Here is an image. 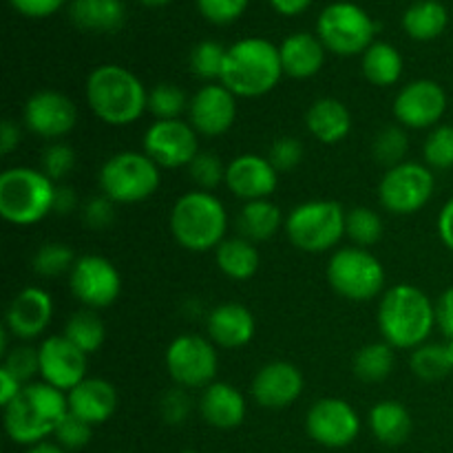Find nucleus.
<instances>
[{
    "mask_svg": "<svg viewBox=\"0 0 453 453\" xmlns=\"http://www.w3.org/2000/svg\"><path fill=\"white\" fill-rule=\"evenodd\" d=\"M75 168V150L65 142H51L42 153V168L40 171L51 181H62L69 177V173Z\"/></svg>",
    "mask_w": 453,
    "mask_h": 453,
    "instance_id": "45",
    "label": "nucleus"
},
{
    "mask_svg": "<svg viewBox=\"0 0 453 453\" xmlns=\"http://www.w3.org/2000/svg\"><path fill=\"white\" fill-rule=\"evenodd\" d=\"M3 411L7 436L18 445L31 447L56 434L58 425L69 414V403L65 392L40 380L25 385Z\"/></svg>",
    "mask_w": 453,
    "mask_h": 453,
    "instance_id": "3",
    "label": "nucleus"
},
{
    "mask_svg": "<svg viewBox=\"0 0 453 453\" xmlns=\"http://www.w3.org/2000/svg\"><path fill=\"white\" fill-rule=\"evenodd\" d=\"M142 4H146V7H164V4H168L171 0H140Z\"/></svg>",
    "mask_w": 453,
    "mask_h": 453,
    "instance_id": "59",
    "label": "nucleus"
},
{
    "mask_svg": "<svg viewBox=\"0 0 453 453\" xmlns=\"http://www.w3.org/2000/svg\"><path fill=\"white\" fill-rule=\"evenodd\" d=\"M62 334L75 345V348L82 349L87 357L96 354L97 349L104 345L106 341V326L100 319L97 310L82 308L75 314H71L69 321L65 323V332Z\"/></svg>",
    "mask_w": 453,
    "mask_h": 453,
    "instance_id": "34",
    "label": "nucleus"
},
{
    "mask_svg": "<svg viewBox=\"0 0 453 453\" xmlns=\"http://www.w3.org/2000/svg\"><path fill=\"white\" fill-rule=\"evenodd\" d=\"M197 7L212 25H230L248 7V0H197Z\"/></svg>",
    "mask_w": 453,
    "mask_h": 453,
    "instance_id": "49",
    "label": "nucleus"
},
{
    "mask_svg": "<svg viewBox=\"0 0 453 453\" xmlns=\"http://www.w3.org/2000/svg\"><path fill=\"white\" fill-rule=\"evenodd\" d=\"M190 411H193V401L188 396V389L171 388L168 392L162 394V401H159V414L166 420L168 425H181L188 420Z\"/></svg>",
    "mask_w": 453,
    "mask_h": 453,
    "instance_id": "47",
    "label": "nucleus"
},
{
    "mask_svg": "<svg viewBox=\"0 0 453 453\" xmlns=\"http://www.w3.org/2000/svg\"><path fill=\"white\" fill-rule=\"evenodd\" d=\"M69 288L75 299L88 310L113 305L122 295V277L113 261L102 255H84L69 273Z\"/></svg>",
    "mask_w": 453,
    "mask_h": 453,
    "instance_id": "13",
    "label": "nucleus"
},
{
    "mask_svg": "<svg viewBox=\"0 0 453 453\" xmlns=\"http://www.w3.org/2000/svg\"><path fill=\"white\" fill-rule=\"evenodd\" d=\"M383 219L376 211L367 206H357L345 215V237L352 239L354 246L370 248L383 237Z\"/></svg>",
    "mask_w": 453,
    "mask_h": 453,
    "instance_id": "36",
    "label": "nucleus"
},
{
    "mask_svg": "<svg viewBox=\"0 0 453 453\" xmlns=\"http://www.w3.org/2000/svg\"><path fill=\"white\" fill-rule=\"evenodd\" d=\"M283 73L295 80H308L321 71L326 62V47L312 34H292L279 47Z\"/></svg>",
    "mask_w": 453,
    "mask_h": 453,
    "instance_id": "27",
    "label": "nucleus"
},
{
    "mask_svg": "<svg viewBox=\"0 0 453 453\" xmlns=\"http://www.w3.org/2000/svg\"><path fill=\"white\" fill-rule=\"evenodd\" d=\"M22 388H25V385H22L20 380L12 374V372H7L4 367H0V405L7 407L9 403H12L13 398L22 392Z\"/></svg>",
    "mask_w": 453,
    "mask_h": 453,
    "instance_id": "53",
    "label": "nucleus"
},
{
    "mask_svg": "<svg viewBox=\"0 0 453 453\" xmlns=\"http://www.w3.org/2000/svg\"><path fill=\"white\" fill-rule=\"evenodd\" d=\"M305 380L299 367L290 361L265 363L252 379V398L265 410H286L299 401Z\"/></svg>",
    "mask_w": 453,
    "mask_h": 453,
    "instance_id": "21",
    "label": "nucleus"
},
{
    "mask_svg": "<svg viewBox=\"0 0 453 453\" xmlns=\"http://www.w3.org/2000/svg\"><path fill=\"white\" fill-rule=\"evenodd\" d=\"M78 208V197L71 186H58L56 190V203H53V212L56 215H69Z\"/></svg>",
    "mask_w": 453,
    "mask_h": 453,
    "instance_id": "56",
    "label": "nucleus"
},
{
    "mask_svg": "<svg viewBox=\"0 0 453 453\" xmlns=\"http://www.w3.org/2000/svg\"><path fill=\"white\" fill-rule=\"evenodd\" d=\"M188 124L197 135L217 137L233 128L237 118V96L221 82H211L199 88L188 102Z\"/></svg>",
    "mask_w": 453,
    "mask_h": 453,
    "instance_id": "19",
    "label": "nucleus"
},
{
    "mask_svg": "<svg viewBox=\"0 0 453 453\" xmlns=\"http://www.w3.org/2000/svg\"><path fill=\"white\" fill-rule=\"evenodd\" d=\"M75 255L66 243L60 242H51V243H42V246L35 250V255L31 257V268H34L35 274L40 277H60V274L71 273L75 264Z\"/></svg>",
    "mask_w": 453,
    "mask_h": 453,
    "instance_id": "37",
    "label": "nucleus"
},
{
    "mask_svg": "<svg viewBox=\"0 0 453 453\" xmlns=\"http://www.w3.org/2000/svg\"><path fill=\"white\" fill-rule=\"evenodd\" d=\"M283 75L279 47L264 38H243L228 47L219 82L237 97H261Z\"/></svg>",
    "mask_w": 453,
    "mask_h": 453,
    "instance_id": "4",
    "label": "nucleus"
},
{
    "mask_svg": "<svg viewBox=\"0 0 453 453\" xmlns=\"http://www.w3.org/2000/svg\"><path fill=\"white\" fill-rule=\"evenodd\" d=\"M411 370L420 380H427V383H434V380H441L447 374H451L453 370L449 358H447L445 345L425 343L416 348L414 354H411Z\"/></svg>",
    "mask_w": 453,
    "mask_h": 453,
    "instance_id": "39",
    "label": "nucleus"
},
{
    "mask_svg": "<svg viewBox=\"0 0 453 453\" xmlns=\"http://www.w3.org/2000/svg\"><path fill=\"white\" fill-rule=\"evenodd\" d=\"M436 326L441 327L447 341H453V288L445 290L436 303Z\"/></svg>",
    "mask_w": 453,
    "mask_h": 453,
    "instance_id": "52",
    "label": "nucleus"
},
{
    "mask_svg": "<svg viewBox=\"0 0 453 453\" xmlns=\"http://www.w3.org/2000/svg\"><path fill=\"white\" fill-rule=\"evenodd\" d=\"M445 352H447V358H449V365L453 370V341H447L445 343Z\"/></svg>",
    "mask_w": 453,
    "mask_h": 453,
    "instance_id": "60",
    "label": "nucleus"
},
{
    "mask_svg": "<svg viewBox=\"0 0 453 453\" xmlns=\"http://www.w3.org/2000/svg\"><path fill=\"white\" fill-rule=\"evenodd\" d=\"M423 157L429 168L436 171H449L453 168V127L451 124H438L432 128L423 144Z\"/></svg>",
    "mask_w": 453,
    "mask_h": 453,
    "instance_id": "42",
    "label": "nucleus"
},
{
    "mask_svg": "<svg viewBox=\"0 0 453 453\" xmlns=\"http://www.w3.org/2000/svg\"><path fill=\"white\" fill-rule=\"evenodd\" d=\"M71 20L84 31L113 34L127 20V12L119 0H73Z\"/></svg>",
    "mask_w": 453,
    "mask_h": 453,
    "instance_id": "29",
    "label": "nucleus"
},
{
    "mask_svg": "<svg viewBox=\"0 0 453 453\" xmlns=\"http://www.w3.org/2000/svg\"><path fill=\"white\" fill-rule=\"evenodd\" d=\"M162 184L159 166L144 150H119L102 164L97 186L113 203H140L153 197Z\"/></svg>",
    "mask_w": 453,
    "mask_h": 453,
    "instance_id": "7",
    "label": "nucleus"
},
{
    "mask_svg": "<svg viewBox=\"0 0 453 453\" xmlns=\"http://www.w3.org/2000/svg\"><path fill=\"white\" fill-rule=\"evenodd\" d=\"M370 429L383 445H403L411 434V416L403 403L380 401L370 410Z\"/></svg>",
    "mask_w": 453,
    "mask_h": 453,
    "instance_id": "31",
    "label": "nucleus"
},
{
    "mask_svg": "<svg viewBox=\"0 0 453 453\" xmlns=\"http://www.w3.org/2000/svg\"><path fill=\"white\" fill-rule=\"evenodd\" d=\"M115 219V203L104 195L91 197L82 208V221L91 230H104L113 224Z\"/></svg>",
    "mask_w": 453,
    "mask_h": 453,
    "instance_id": "50",
    "label": "nucleus"
},
{
    "mask_svg": "<svg viewBox=\"0 0 453 453\" xmlns=\"http://www.w3.org/2000/svg\"><path fill=\"white\" fill-rule=\"evenodd\" d=\"M286 226L283 212L279 206L270 199H257V202H246L243 208L239 211L237 217V228L243 239L252 243L268 242L274 234Z\"/></svg>",
    "mask_w": 453,
    "mask_h": 453,
    "instance_id": "28",
    "label": "nucleus"
},
{
    "mask_svg": "<svg viewBox=\"0 0 453 453\" xmlns=\"http://www.w3.org/2000/svg\"><path fill=\"white\" fill-rule=\"evenodd\" d=\"M268 159L279 173L295 171L303 162V144L296 137H279L270 146Z\"/></svg>",
    "mask_w": 453,
    "mask_h": 453,
    "instance_id": "48",
    "label": "nucleus"
},
{
    "mask_svg": "<svg viewBox=\"0 0 453 453\" xmlns=\"http://www.w3.org/2000/svg\"><path fill=\"white\" fill-rule=\"evenodd\" d=\"M188 175L193 184L197 186V190L212 193V188H217L221 181H226V166L215 153L199 150L197 157L188 164Z\"/></svg>",
    "mask_w": 453,
    "mask_h": 453,
    "instance_id": "43",
    "label": "nucleus"
},
{
    "mask_svg": "<svg viewBox=\"0 0 453 453\" xmlns=\"http://www.w3.org/2000/svg\"><path fill=\"white\" fill-rule=\"evenodd\" d=\"M217 268L233 281H248L257 274L261 264L255 243L243 237H226L215 250Z\"/></svg>",
    "mask_w": 453,
    "mask_h": 453,
    "instance_id": "30",
    "label": "nucleus"
},
{
    "mask_svg": "<svg viewBox=\"0 0 453 453\" xmlns=\"http://www.w3.org/2000/svg\"><path fill=\"white\" fill-rule=\"evenodd\" d=\"M3 367L7 372H12L22 385L34 383V376L40 374V358H38V348H31V345H16L13 349H9L4 354Z\"/></svg>",
    "mask_w": 453,
    "mask_h": 453,
    "instance_id": "44",
    "label": "nucleus"
},
{
    "mask_svg": "<svg viewBox=\"0 0 453 453\" xmlns=\"http://www.w3.org/2000/svg\"><path fill=\"white\" fill-rule=\"evenodd\" d=\"M447 113V93L436 80H414L394 97V118L403 128H436Z\"/></svg>",
    "mask_w": 453,
    "mask_h": 453,
    "instance_id": "16",
    "label": "nucleus"
},
{
    "mask_svg": "<svg viewBox=\"0 0 453 453\" xmlns=\"http://www.w3.org/2000/svg\"><path fill=\"white\" fill-rule=\"evenodd\" d=\"M9 3L27 18H47L56 13L66 0H9Z\"/></svg>",
    "mask_w": 453,
    "mask_h": 453,
    "instance_id": "51",
    "label": "nucleus"
},
{
    "mask_svg": "<svg viewBox=\"0 0 453 453\" xmlns=\"http://www.w3.org/2000/svg\"><path fill=\"white\" fill-rule=\"evenodd\" d=\"M327 281L343 299L365 303L383 292L385 268L367 248H339L327 261Z\"/></svg>",
    "mask_w": 453,
    "mask_h": 453,
    "instance_id": "9",
    "label": "nucleus"
},
{
    "mask_svg": "<svg viewBox=\"0 0 453 453\" xmlns=\"http://www.w3.org/2000/svg\"><path fill=\"white\" fill-rule=\"evenodd\" d=\"M363 75L376 87H392L403 75V58L396 47L374 42L363 53Z\"/></svg>",
    "mask_w": 453,
    "mask_h": 453,
    "instance_id": "33",
    "label": "nucleus"
},
{
    "mask_svg": "<svg viewBox=\"0 0 453 453\" xmlns=\"http://www.w3.org/2000/svg\"><path fill=\"white\" fill-rule=\"evenodd\" d=\"M270 3H273V7L277 9L279 13H283V16H296V13L305 12L312 0H270Z\"/></svg>",
    "mask_w": 453,
    "mask_h": 453,
    "instance_id": "57",
    "label": "nucleus"
},
{
    "mask_svg": "<svg viewBox=\"0 0 453 453\" xmlns=\"http://www.w3.org/2000/svg\"><path fill=\"white\" fill-rule=\"evenodd\" d=\"M53 310H56V305H53L51 295L47 290L35 286L25 288L9 303L4 327L18 341L40 339L51 326Z\"/></svg>",
    "mask_w": 453,
    "mask_h": 453,
    "instance_id": "22",
    "label": "nucleus"
},
{
    "mask_svg": "<svg viewBox=\"0 0 453 453\" xmlns=\"http://www.w3.org/2000/svg\"><path fill=\"white\" fill-rule=\"evenodd\" d=\"M25 453H69L66 449H62L58 442H38V445H31L29 449H27Z\"/></svg>",
    "mask_w": 453,
    "mask_h": 453,
    "instance_id": "58",
    "label": "nucleus"
},
{
    "mask_svg": "<svg viewBox=\"0 0 453 453\" xmlns=\"http://www.w3.org/2000/svg\"><path fill=\"white\" fill-rule=\"evenodd\" d=\"M69 411L88 425H102L115 414L118 410V392L113 385L104 379H93L87 376L80 385H75L66 394Z\"/></svg>",
    "mask_w": 453,
    "mask_h": 453,
    "instance_id": "24",
    "label": "nucleus"
},
{
    "mask_svg": "<svg viewBox=\"0 0 453 453\" xmlns=\"http://www.w3.org/2000/svg\"><path fill=\"white\" fill-rule=\"evenodd\" d=\"M305 429L314 442L327 449H343L361 434V418L357 410L343 398H321L310 407Z\"/></svg>",
    "mask_w": 453,
    "mask_h": 453,
    "instance_id": "15",
    "label": "nucleus"
},
{
    "mask_svg": "<svg viewBox=\"0 0 453 453\" xmlns=\"http://www.w3.org/2000/svg\"><path fill=\"white\" fill-rule=\"evenodd\" d=\"M219 357L206 336L181 334L166 349V370L175 385L184 389H206L215 383Z\"/></svg>",
    "mask_w": 453,
    "mask_h": 453,
    "instance_id": "12",
    "label": "nucleus"
},
{
    "mask_svg": "<svg viewBox=\"0 0 453 453\" xmlns=\"http://www.w3.org/2000/svg\"><path fill=\"white\" fill-rule=\"evenodd\" d=\"M87 102L93 115L109 127H128L149 111V91L133 71L102 65L88 73Z\"/></svg>",
    "mask_w": 453,
    "mask_h": 453,
    "instance_id": "2",
    "label": "nucleus"
},
{
    "mask_svg": "<svg viewBox=\"0 0 453 453\" xmlns=\"http://www.w3.org/2000/svg\"><path fill=\"white\" fill-rule=\"evenodd\" d=\"M20 127L13 119H4L3 127H0V153L9 155L12 150H16L20 144Z\"/></svg>",
    "mask_w": 453,
    "mask_h": 453,
    "instance_id": "54",
    "label": "nucleus"
},
{
    "mask_svg": "<svg viewBox=\"0 0 453 453\" xmlns=\"http://www.w3.org/2000/svg\"><path fill=\"white\" fill-rule=\"evenodd\" d=\"M407 150H410V137H407L403 127L380 128L379 135L374 137V144H372V153H374L376 162L388 168L405 162Z\"/></svg>",
    "mask_w": 453,
    "mask_h": 453,
    "instance_id": "40",
    "label": "nucleus"
},
{
    "mask_svg": "<svg viewBox=\"0 0 453 453\" xmlns=\"http://www.w3.org/2000/svg\"><path fill=\"white\" fill-rule=\"evenodd\" d=\"M40 376L47 385L69 394L87 379L88 357L65 334H51L38 345Z\"/></svg>",
    "mask_w": 453,
    "mask_h": 453,
    "instance_id": "18",
    "label": "nucleus"
},
{
    "mask_svg": "<svg viewBox=\"0 0 453 453\" xmlns=\"http://www.w3.org/2000/svg\"><path fill=\"white\" fill-rule=\"evenodd\" d=\"M226 53H228V49L221 47L219 42H215V40H203V42L195 44V49L190 51V71L199 80H206L208 84L215 82V80H221Z\"/></svg>",
    "mask_w": 453,
    "mask_h": 453,
    "instance_id": "38",
    "label": "nucleus"
},
{
    "mask_svg": "<svg viewBox=\"0 0 453 453\" xmlns=\"http://www.w3.org/2000/svg\"><path fill=\"white\" fill-rule=\"evenodd\" d=\"M305 127L321 144H339L352 131V113L336 97H319L305 113Z\"/></svg>",
    "mask_w": 453,
    "mask_h": 453,
    "instance_id": "26",
    "label": "nucleus"
},
{
    "mask_svg": "<svg viewBox=\"0 0 453 453\" xmlns=\"http://www.w3.org/2000/svg\"><path fill=\"white\" fill-rule=\"evenodd\" d=\"M53 436H56L58 445H60L62 449L78 451V449H82V447H87L88 442H91L93 425L84 423L82 418H78V416H73L69 411V414L65 416V420L58 425V429H56V434H53Z\"/></svg>",
    "mask_w": 453,
    "mask_h": 453,
    "instance_id": "46",
    "label": "nucleus"
},
{
    "mask_svg": "<svg viewBox=\"0 0 453 453\" xmlns=\"http://www.w3.org/2000/svg\"><path fill=\"white\" fill-rule=\"evenodd\" d=\"M22 122L34 135L56 142L73 131L78 124V109L65 93L44 88V91H35L25 102Z\"/></svg>",
    "mask_w": 453,
    "mask_h": 453,
    "instance_id": "17",
    "label": "nucleus"
},
{
    "mask_svg": "<svg viewBox=\"0 0 453 453\" xmlns=\"http://www.w3.org/2000/svg\"><path fill=\"white\" fill-rule=\"evenodd\" d=\"M197 131L184 119H155L144 133V153L159 168H188L199 155Z\"/></svg>",
    "mask_w": 453,
    "mask_h": 453,
    "instance_id": "14",
    "label": "nucleus"
},
{
    "mask_svg": "<svg viewBox=\"0 0 453 453\" xmlns=\"http://www.w3.org/2000/svg\"><path fill=\"white\" fill-rule=\"evenodd\" d=\"M56 181L31 166H13L0 175V217L13 226L40 224L53 212Z\"/></svg>",
    "mask_w": 453,
    "mask_h": 453,
    "instance_id": "6",
    "label": "nucleus"
},
{
    "mask_svg": "<svg viewBox=\"0 0 453 453\" xmlns=\"http://www.w3.org/2000/svg\"><path fill=\"white\" fill-rule=\"evenodd\" d=\"M173 239L180 243L184 250L190 252H208L226 239L228 230V212L208 190H188L175 202L171 211Z\"/></svg>",
    "mask_w": 453,
    "mask_h": 453,
    "instance_id": "5",
    "label": "nucleus"
},
{
    "mask_svg": "<svg viewBox=\"0 0 453 453\" xmlns=\"http://www.w3.org/2000/svg\"><path fill=\"white\" fill-rule=\"evenodd\" d=\"M343 206L330 199H312L290 211L286 217V234L290 243L299 250L319 255L327 252L345 237Z\"/></svg>",
    "mask_w": 453,
    "mask_h": 453,
    "instance_id": "8",
    "label": "nucleus"
},
{
    "mask_svg": "<svg viewBox=\"0 0 453 453\" xmlns=\"http://www.w3.org/2000/svg\"><path fill=\"white\" fill-rule=\"evenodd\" d=\"M436 180L427 164L403 162L388 168L379 184L380 206L392 215H414L434 197Z\"/></svg>",
    "mask_w": 453,
    "mask_h": 453,
    "instance_id": "11",
    "label": "nucleus"
},
{
    "mask_svg": "<svg viewBox=\"0 0 453 453\" xmlns=\"http://www.w3.org/2000/svg\"><path fill=\"white\" fill-rule=\"evenodd\" d=\"M394 363H396V357H394L392 345L379 341V343L363 345L354 357L352 367L354 374L365 383H380L394 372Z\"/></svg>",
    "mask_w": 453,
    "mask_h": 453,
    "instance_id": "35",
    "label": "nucleus"
},
{
    "mask_svg": "<svg viewBox=\"0 0 453 453\" xmlns=\"http://www.w3.org/2000/svg\"><path fill=\"white\" fill-rule=\"evenodd\" d=\"M188 97L175 84H155L149 91V113L155 119H180L184 111H188Z\"/></svg>",
    "mask_w": 453,
    "mask_h": 453,
    "instance_id": "41",
    "label": "nucleus"
},
{
    "mask_svg": "<svg viewBox=\"0 0 453 453\" xmlns=\"http://www.w3.org/2000/svg\"><path fill=\"white\" fill-rule=\"evenodd\" d=\"M208 339L226 349H237L255 339L257 323L242 303H221L206 319Z\"/></svg>",
    "mask_w": 453,
    "mask_h": 453,
    "instance_id": "23",
    "label": "nucleus"
},
{
    "mask_svg": "<svg viewBox=\"0 0 453 453\" xmlns=\"http://www.w3.org/2000/svg\"><path fill=\"white\" fill-rule=\"evenodd\" d=\"M199 414L215 429H237L246 420V398L234 385L215 380L199 398Z\"/></svg>",
    "mask_w": 453,
    "mask_h": 453,
    "instance_id": "25",
    "label": "nucleus"
},
{
    "mask_svg": "<svg viewBox=\"0 0 453 453\" xmlns=\"http://www.w3.org/2000/svg\"><path fill=\"white\" fill-rule=\"evenodd\" d=\"M226 186L243 202L270 199L279 186V171L265 155L243 153L226 164Z\"/></svg>",
    "mask_w": 453,
    "mask_h": 453,
    "instance_id": "20",
    "label": "nucleus"
},
{
    "mask_svg": "<svg viewBox=\"0 0 453 453\" xmlns=\"http://www.w3.org/2000/svg\"><path fill=\"white\" fill-rule=\"evenodd\" d=\"M438 237L453 252V197L442 206L438 215Z\"/></svg>",
    "mask_w": 453,
    "mask_h": 453,
    "instance_id": "55",
    "label": "nucleus"
},
{
    "mask_svg": "<svg viewBox=\"0 0 453 453\" xmlns=\"http://www.w3.org/2000/svg\"><path fill=\"white\" fill-rule=\"evenodd\" d=\"M436 327V303L420 288L396 283L379 303V330L394 349H416Z\"/></svg>",
    "mask_w": 453,
    "mask_h": 453,
    "instance_id": "1",
    "label": "nucleus"
},
{
    "mask_svg": "<svg viewBox=\"0 0 453 453\" xmlns=\"http://www.w3.org/2000/svg\"><path fill=\"white\" fill-rule=\"evenodd\" d=\"M447 22H449V16H447L445 4L438 0H418L403 16V27L407 34L423 42L438 38L447 29Z\"/></svg>",
    "mask_w": 453,
    "mask_h": 453,
    "instance_id": "32",
    "label": "nucleus"
},
{
    "mask_svg": "<svg viewBox=\"0 0 453 453\" xmlns=\"http://www.w3.org/2000/svg\"><path fill=\"white\" fill-rule=\"evenodd\" d=\"M317 31L327 51L336 56H357L374 44L376 25L358 4L334 3L321 12Z\"/></svg>",
    "mask_w": 453,
    "mask_h": 453,
    "instance_id": "10",
    "label": "nucleus"
}]
</instances>
